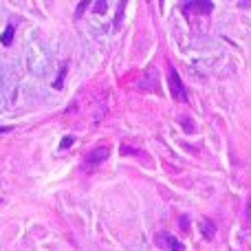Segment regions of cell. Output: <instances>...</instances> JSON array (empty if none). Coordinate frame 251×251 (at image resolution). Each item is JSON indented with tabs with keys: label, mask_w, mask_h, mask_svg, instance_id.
Here are the masks:
<instances>
[{
	"label": "cell",
	"mask_w": 251,
	"mask_h": 251,
	"mask_svg": "<svg viewBox=\"0 0 251 251\" xmlns=\"http://www.w3.org/2000/svg\"><path fill=\"white\" fill-rule=\"evenodd\" d=\"M73 141H75L73 137H64V139H62V143H60V150H66L69 146H73Z\"/></svg>",
	"instance_id": "30bf717a"
},
{
	"label": "cell",
	"mask_w": 251,
	"mask_h": 251,
	"mask_svg": "<svg viewBox=\"0 0 251 251\" xmlns=\"http://www.w3.org/2000/svg\"><path fill=\"white\" fill-rule=\"evenodd\" d=\"M240 7H251V0H243V2H238Z\"/></svg>",
	"instance_id": "2e32d148"
},
{
	"label": "cell",
	"mask_w": 251,
	"mask_h": 251,
	"mask_svg": "<svg viewBox=\"0 0 251 251\" xmlns=\"http://www.w3.org/2000/svg\"><path fill=\"white\" fill-rule=\"evenodd\" d=\"M187 223H190V221H187V216H183V218H181V223H178L183 231H187V227H190V225H187Z\"/></svg>",
	"instance_id": "8fae6325"
},
{
	"label": "cell",
	"mask_w": 251,
	"mask_h": 251,
	"mask_svg": "<svg viewBox=\"0 0 251 251\" xmlns=\"http://www.w3.org/2000/svg\"><path fill=\"white\" fill-rule=\"evenodd\" d=\"M247 221H249V225H251V201H249V205H247Z\"/></svg>",
	"instance_id": "9a60e30c"
},
{
	"label": "cell",
	"mask_w": 251,
	"mask_h": 251,
	"mask_svg": "<svg viewBox=\"0 0 251 251\" xmlns=\"http://www.w3.org/2000/svg\"><path fill=\"white\" fill-rule=\"evenodd\" d=\"M2 132H11V126H0V134Z\"/></svg>",
	"instance_id": "5bb4252c"
},
{
	"label": "cell",
	"mask_w": 251,
	"mask_h": 251,
	"mask_svg": "<svg viewBox=\"0 0 251 251\" xmlns=\"http://www.w3.org/2000/svg\"><path fill=\"white\" fill-rule=\"evenodd\" d=\"M66 71H69V64H64V66H62L60 75H57L55 84H53V86H55V88H62V84H64V75H66Z\"/></svg>",
	"instance_id": "ba28073f"
},
{
	"label": "cell",
	"mask_w": 251,
	"mask_h": 251,
	"mask_svg": "<svg viewBox=\"0 0 251 251\" xmlns=\"http://www.w3.org/2000/svg\"><path fill=\"white\" fill-rule=\"evenodd\" d=\"M108 154H110V150L106 146H100V148H95V150H91L86 154V161H84V165L86 168H93V165H100L101 161H106L108 159Z\"/></svg>",
	"instance_id": "3957f363"
},
{
	"label": "cell",
	"mask_w": 251,
	"mask_h": 251,
	"mask_svg": "<svg viewBox=\"0 0 251 251\" xmlns=\"http://www.w3.org/2000/svg\"><path fill=\"white\" fill-rule=\"evenodd\" d=\"M183 9L185 11H194V13H209L214 9V2H209V0H201V2H185L183 4Z\"/></svg>",
	"instance_id": "5b68a950"
},
{
	"label": "cell",
	"mask_w": 251,
	"mask_h": 251,
	"mask_svg": "<svg viewBox=\"0 0 251 251\" xmlns=\"http://www.w3.org/2000/svg\"><path fill=\"white\" fill-rule=\"evenodd\" d=\"M156 245L161 249H170V251H185V245L170 234H156Z\"/></svg>",
	"instance_id": "7a4b0ae2"
},
{
	"label": "cell",
	"mask_w": 251,
	"mask_h": 251,
	"mask_svg": "<svg viewBox=\"0 0 251 251\" xmlns=\"http://www.w3.org/2000/svg\"><path fill=\"white\" fill-rule=\"evenodd\" d=\"M181 126H183V128H185V130H187V132H190V134L194 132V124H192V122H190V119H187V117H183V119H181Z\"/></svg>",
	"instance_id": "9c48e42d"
},
{
	"label": "cell",
	"mask_w": 251,
	"mask_h": 251,
	"mask_svg": "<svg viewBox=\"0 0 251 251\" xmlns=\"http://www.w3.org/2000/svg\"><path fill=\"white\" fill-rule=\"evenodd\" d=\"M168 86H170V93H172V100L174 101H187V93H185V86H183L181 77L174 69H170V79H168Z\"/></svg>",
	"instance_id": "6da1fadb"
},
{
	"label": "cell",
	"mask_w": 251,
	"mask_h": 251,
	"mask_svg": "<svg viewBox=\"0 0 251 251\" xmlns=\"http://www.w3.org/2000/svg\"><path fill=\"white\" fill-rule=\"evenodd\" d=\"M201 231H203L205 240H214V236H216V223H212L209 218H203L201 221Z\"/></svg>",
	"instance_id": "8992f818"
},
{
	"label": "cell",
	"mask_w": 251,
	"mask_h": 251,
	"mask_svg": "<svg viewBox=\"0 0 251 251\" xmlns=\"http://www.w3.org/2000/svg\"><path fill=\"white\" fill-rule=\"evenodd\" d=\"M13 33H16V26H13V25H7V26H4V33H2V38H0L2 47H9V44L13 42Z\"/></svg>",
	"instance_id": "52a82bcc"
},
{
	"label": "cell",
	"mask_w": 251,
	"mask_h": 251,
	"mask_svg": "<svg viewBox=\"0 0 251 251\" xmlns=\"http://www.w3.org/2000/svg\"><path fill=\"white\" fill-rule=\"evenodd\" d=\"M148 73H150V82H148V77L143 75V79H141V84H139V86H141L143 91H159V71H156L154 66H150V69H148Z\"/></svg>",
	"instance_id": "277c9868"
},
{
	"label": "cell",
	"mask_w": 251,
	"mask_h": 251,
	"mask_svg": "<svg viewBox=\"0 0 251 251\" xmlns=\"http://www.w3.org/2000/svg\"><path fill=\"white\" fill-rule=\"evenodd\" d=\"M95 7H97V13H104V9H106V2H95Z\"/></svg>",
	"instance_id": "4fadbf2b"
},
{
	"label": "cell",
	"mask_w": 251,
	"mask_h": 251,
	"mask_svg": "<svg viewBox=\"0 0 251 251\" xmlns=\"http://www.w3.org/2000/svg\"><path fill=\"white\" fill-rule=\"evenodd\" d=\"M86 7H88V2H79V7H77V18L82 16V11H84Z\"/></svg>",
	"instance_id": "7c38bea8"
}]
</instances>
